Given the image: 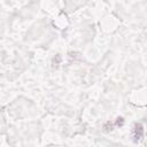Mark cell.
<instances>
[{"instance_id":"6da1fadb","label":"cell","mask_w":147,"mask_h":147,"mask_svg":"<svg viewBox=\"0 0 147 147\" xmlns=\"http://www.w3.org/2000/svg\"><path fill=\"white\" fill-rule=\"evenodd\" d=\"M132 134H133V139H134V141H139V140H141L142 137H144V126H142L140 123H136V124H134V127H133V132H132Z\"/></svg>"}]
</instances>
